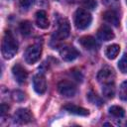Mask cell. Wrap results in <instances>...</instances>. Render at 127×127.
<instances>
[{"label":"cell","instance_id":"cell-7","mask_svg":"<svg viewBox=\"0 0 127 127\" xmlns=\"http://www.w3.org/2000/svg\"><path fill=\"white\" fill-rule=\"evenodd\" d=\"M60 55H61V57L63 58L64 61L71 62V61L75 60L79 56V53H78V51L74 47L68 46V45H64V46L61 47Z\"/></svg>","mask_w":127,"mask_h":127},{"label":"cell","instance_id":"cell-17","mask_svg":"<svg viewBox=\"0 0 127 127\" xmlns=\"http://www.w3.org/2000/svg\"><path fill=\"white\" fill-rule=\"evenodd\" d=\"M19 30L22 33V35L29 36V35H31V33L33 31V26L29 21H23V22L20 23Z\"/></svg>","mask_w":127,"mask_h":127},{"label":"cell","instance_id":"cell-25","mask_svg":"<svg viewBox=\"0 0 127 127\" xmlns=\"http://www.w3.org/2000/svg\"><path fill=\"white\" fill-rule=\"evenodd\" d=\"M88 99L93 103V104H100L101 103V100L96 96V94H94L93 92H90L88 95Z\"/></svg>","mask_w":127,"mask_h":127},{"label":"cell","instance_id":"cell-20","mask_svg":"<svg viewBox=\"0 0 127 127\" xmlns=\"http://www.w3.org/2000/svg\"><path fill=\"white\" fill-rule=\"evenodd\" d=\"M118 67L121 72L127 73V54H124L118 63Z\"/></svg>","mask_w":127,"mask_h":127},{"label":"cell","instance_id":"cell-19","mask_svg":"<svg viewBox=\"0 0 127 127\" xmlns=\"http://www.w3.org/2000/svg\"><path fill=\"white\" fill-rule=\"evenodd\" d=\"M109 114L112 115L113 117H116V118H121L124 116L125 114V111L122 107L118 106V105H113L109 108Z\"/></svg>","mask_w":127,"mask_h":127},{"label":"cell","instance_id":"cell-21","mask_svg":"<svg viewBox=\"0 0 127 127\" xmlns=\"http://www.w3.org/2000/svg\"><path fill=\"white\" fill-rule=\"evenodd\" d=\"M119 97L122 100L127 101V80L123 81L119 87Z\"/></svg>","mask_w":127,"mask_h":127},{"label":"cell","instance_id":"cell-10","mask_svg":"<svg viewBox=\"0 0 127 127\" xmlns=\"http://www.w3.org/2000/svg\"><path fill=\"white\" fill-rule=\"evenodd\" d=\"M14 119L18 123H28L33 119V114L27 108H20L14 114Z\"/></svg>","mask_w":127,"mask_h":127},{"label":"cell","instance_id":"cell-8","mask_svg":"<svg viewBox=\"0 0 127 127\" xmlns=\"http://www.w3.org/2000/svg\"><path fill=\"white\" fill-rule=\"evenodd\" d=\"M33 86H34V90L38 94L45 93V91L47 89V81H46V77L43 73H38L34 76Z\"/></svg>","mask_w":127,"mask_h":127},{"label":"cell","instance_id":"cell-26","mask_svg":"<svg viewBox=\"0 0 127 127\" xmlns=\"http://www.w3.org/2000/svg\"><path fill=\"white\" fill-rule=\"evenodd\" d=\"M8 105H6V104H4V103H2L1 104V115H4L5 114V112L6 111H8Z\"/></svg>","mask_w":127,"mask_h":127},{"label":"cell","instance_id":"cell-3","mask_svg":"<svg viewBox=\"0 0 127 127\" xmlns=\"http://www.w3.org/2000/svg\"><path fill=\"white\" fill-rule=\"evenodd\" d=\"M41 55H42V46L39 44H34L27 48L24 58L27 64H33L40 60Z\"/></svg>","mask_w":127,"mask_h":127},{"label":"cell","instance_id":"cell-27","mask_svg":"<svg viewBox=\"0 0 127 127\" xmlns=\"http://www.w3.org/2000/svg\"><path fill=\"white\" fill-rule=\"evenodd\" d=\"M126 3H127V0H126Z\"/></svg>","mask_w":127,"mask_h":127},{"label":"cell","instance_id":"cell-9","mask_svg":"<svg viewBox=\"0 0 127 127\" xmlns=\"http://www.w3.org/2000/svg\"><path fill=\"white\" fill-rule=\"evenodd\" d=\"M12 73L16 79V81L20 84L24 83L28 77V72L27 70L19 64H16L15 65H13L12 67Z\"/></svg>","mask_w":127,"mask_h":127},{"label":"cell","instance_id":"cell-1","mask_svg":"<svg viewBox=\"0 0 127 127\" xmlns=\"http://www.w3.org/2000/svg\"><path fill=\"white\" fill-rule=\"evenodd\" d=\"M18 51V43L10 31H6L1 44V53L4 59H12Z\"/></svg>","mask_w":127,"mask_h":127},{"label":"cell","instance_id":"cell-14","mask_svg":"<svg viewBox=\"0 0 127 127\" xmlns=\"http://www.w3.org/2000/svg\"><path fill=\"white\" fill-rule=\"evenodd\" d=\"M36 24L41 29H47L50 25V22L47 17V13L44 10H39L36 13Z\"/></svg>","mask_w":127,"mask_h":127},{"label":"cell","instance_id":"cell-18","mask_svg":"<svg viewBox=\"0 0 127 127\" xmlns=\"http://www.w3.org/2000/svg\"><path fill=\"white\" fill-rule=\"evenodd\" d=\"M102 93L105 97L107 98H112L114 96V93H115V86H114V83H111V84H105V85H102Z\"/></svg>","mask_w":127,"mask_h":127},{"label":"cell","instance_id":"cell-15","mask_svg":"<svg viewBox=\"0 0 127 127\" xmlns=\"http://www.w3.org/2000/svg\"><path fill=\"white\" fill-rule=\"evenodd\" d=\"M79 44L86 50H93L96 47V41L91 36H84L79 39Z\"/></svg>","mask_w":127,"mask_h":127},{"label":"cell","instance_id":"cell-12","mask_svg":"<svg viewBox=\"0 0 127 127\" xmlns=\"http://www.w3.org/2000/svg\"><path fill=\"white\" fill-rule=\"evenodd\" d=\"M64 109L66 110L69 113L79 115V116H87L89 114V111L87 109H85L83 107H80V106H77V105H74V104H71V103H68V104L64 105Z\"/></svg>","mask_w":127,"mask_h":127},{"label":"cell","instance_id":"cell-16","mask_svg":"<svg viewBox=\"0 0 127 127\" xmlns=\"http://www.w3.org/2000/svg\"><path fill=\"white\" fill-rule=\"evenodd\" d=\"M119 52H120V47H119V45L113 44V45H110V46H108V47L106 48V50H105V56H106L109 60H114V59L118 56Z\"/></svg>","mask_w":127,"mask_h":127},{"label":"cell","instance_id":"cell-6","mask_svg":"<svg viewBox=\"0 0 127 127\" xmlns=\"http://www.w3.org/2000/svg\"><path fill=\"white\" fill-rule=\"evenodd\" d=\"M58 90L59 92L65 97H72L76 92L75 85L68 80H62L58 84Z\"/></svg>","mask_w":127,"mask_h":127},{"label":"cell","instance_id":"cell-11","mask_svg":"<svg viewBox=\"0 0 127 127\" xmlns=\"http://www.w3.org/2000/svg\"><path fill=\"white\" fill-rule=\"evenodd\" d=\"M103 19L107 23H109V24H111V25H113L115 27H117L119 25V22H120L118 13L115 10H112V9L111 10H107V11H105L103 13Z\"/></svg>","mask_w":127,"mask_h":127},{"label":"cell","instance_id":"cell-24","mask_svg":"<svg viewBox=\"0 0 127 127\" xmlns=\"http://www.w3.org/2000/svg\"><path fill=\"white\" fill-rule=\"evenodd\" d=\"M35 0H20V6L24 10H28L33 4Z\"/></svg>","mask_w":127,"mask_h":127},{"label":"cell","instance_id":"cell-4","mask_svg":"<svg viewBox=\"0 0 127 127\" xmlns=\"http://www.w3.org/2000/svg\"><path fill=\"white\" fill-rule=\"evenodd\" d=\"M69 31H70V27H69V23L66 19H61L59 22V27L58 30L55 32L54 36H53V42H60L65 38L68 37L69 35Z\"/></svg>","mask_w":127,"mask_h":127},{"label":"cell","instance_id":"cell-2","mask_svg":"<svg viewBox=\"0 0 127 127\" xmlns=\"http://www.w3.org/2000/svg\"><path fill=\"white\" fill-rule=\"evenodd\" d=\"M92 17L90 13L85 9H77L74 14V25L79 30H84L91 24Z\"/></svg>","mask_w":127,"mask_h":127},{"label":"cell","instance_id":"cell-13","mask_svg":"<svg viewBox=\"0 0 127 127\" xmlns=\"http://www.w3.org/2000/svg\"><path fill=\"white\" fill-rule=\"evenodd\" d=\"M97 36L102 41H110V40H112L114 38V33L111 30V28H109L106 25H103L98 29Z\"/></svg>","mask_w":127,"mask_h":127},{"label":"cell","instance_id":"cell-22","mask_svg":"<svg viewBox=\"0 0 127 127\" xmlns=\"http://www.w3.org/2000/svg\"><path fill=\"white\" fill-rule=\"evenodd\" d=\"M12 97H13V99L15 101H19L20 102V101H23L25 99V93L20 91V90H15L12 93Z\"/></svg>","mask_w":127,"mask_h":127},{"label":"cell","instance_id":"cell-5","mask_svg":"<svg viewBox=\"0 0 127 127\" xmlns=\"http://www.w3.org/2000/svg\"><path fill=\"white\" fill-rule=\"evenodd\" d=\"M97 79L101 83V85L114 83L115 80V72L111 67L105 66L101 68L97 73Z\"/></svg>","mask_w":127,"mask_h":127},{"label":"cell","instance_id":"cell-23","mask_svg":"<svg viewBox=\"0 0 127 127\" xmlns=\"http://www.w3.org/2000/svg\"><path fill=\"white\" fill-rule=\"evenodd\" d=\"M82 3L86 9L93 10L96 7V0H82Z\"/></svg>","mask_w":127,"mask_h":127}]
</instances>
